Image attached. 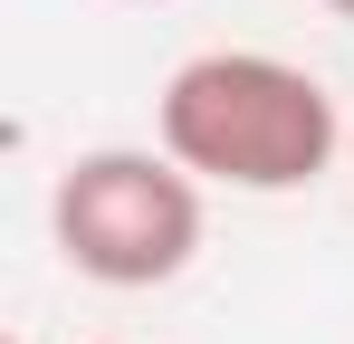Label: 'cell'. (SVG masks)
Wrapping results in <instances>:
<instances>
[{
  "label": "cell",
  "mask_w": 354,
  "mask_h": 344,
  "mask_svg": "<svg viewBox=\"0 0 354 344\" xmlns=\"http://www.w3.org/2000/svg\"><path fill=\"white\" fill-rule=\"evenodd\" d=\"M153 134L201 191H306L316 172L354 144V124L335 115V96L268 48H201L182 57L153 96Z\"/></svg>",
  "instance_id": "6da1fadb"
},
{
  "label": "cell",
  "mask_w": 354,
  "mask_h": 344,
  "mask_svg": "<svg viewBox=\"0 0 354 344\" xmlns=\"http://www.w3.org/2000/svg\"><path fill=\"white\" fill-rule=\"evenodd\" d=\"M48 239L77 278L96 287H163L192 268L201 249V182L173 153H134V144H96L58 172L48 191Z\"/></svg>",
  "instance_id": "7a4b0ae2"
},
{
  "label": "cell",
  "mask_w": 354,
  "mask_h": 344,
  "mask_svg": "<svg viewBox=\"0 0 354 344\" xmlns=\"http://www.w3.org/2000/svg\"><path fill=\"white\" fill-rule=\"evenodd\" d=\"M326 10H335V19H354V0H326Z\"/></svg>",
  "instance_id": "3957f363"
},
{
  "label": "cell",
  "mask_w": 354,
  "mask_h": 344,
  "mask_svg": "<svg viewBox=\"0 0 354 344\" xmlns=\"http://www.w3.org/2000/svg\"><path fill=\"white\" fill-rule=\"evenodd\" d=\"M345 153H354V144H345Z\"/></svg>",
  "instance_id": "277c9868"
}]
</instances>
